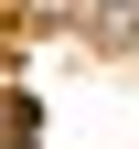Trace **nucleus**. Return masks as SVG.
I'll return each instance as SVG.
<instances>
[{
	"label": "nucleus",
	"mask_w": 139,
	"mask_h": 149,
	"mask_svg": "<svg viewBox=\"0 0 139 149\" xmlns=\"http://www.w3.org/2000/svg\"><path fill=\"white\" fill-rule=\"evenodd\" d=\"M0 139H11V96H0Z\"/></svg>",
	"instance_id": "nucleus-1"
},
{
	"label": "nucleus",
	"mask_w": 139,
	"mask_h": 149,
	"mask_svg": "<svg viewBox=\"0 0 139 149\" xmlns=\"http://www.w3.org/2000/svg\"><path fill=\"white\" fill-rule=\"evenodd\" d=\"M96 11H128V0H96Z\"/></svg>",
	"instance_id": "nucleus-2"
},
{
	"label": "nucleus",
	"mask_w": 139,
	"mask_h": 149,
	"mask_svg": "<svg viewBox=\"0 0 139 149\" xmlns=\"http://www.w3.org/2000/svg\"><path fill=\"white\" fill-rule=\"evenodd\" d=\"M0 149H22V139H0Z\"/></svg>",
	"instance_id": "nucleus-3"
}]
</instances>
